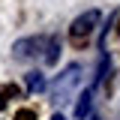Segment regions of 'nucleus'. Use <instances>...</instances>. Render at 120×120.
<instances>
[{"label":"nucleus","instance_id":"2","mask_svg":"<svg viewBox=\"0 0 120 120\" xmlns=\"http://www.w3.org/2000/svg\"><path fill=\"white\" fill-rule=\"evenodd\" d=\"M78 81H81V66H78V63L66 66V72L54 81V99H60V102H63V96H69V90H72Z\"/></svg>","mask_w":120,"mask_h":120},{"label":"nucleus","instance_id":"11","mask_svg":"<svg viewBox=\"0 0 120 120\" xmlns=\"http://www.w3.org/2000/svg\"><path fill=\"white\" fill-rule=\"evenodd\" d=\"M90 120H99V117H90Z\"/></svg>","mask_w":120,"mask_h":120},{"label":"nucleus","instance_id":"10","mask_svg":"<svg viewBox=\"0 0 120 120\" xmlns=\"http://www.w3.org/2000/svg\"><path fill=\"white\" fill-rule=\"evenodd\" d=\"M117 33H120V21H117Z\"/></svg>","mask_w":120,"mask_h":120},{"label":"nucleus","instance_id":"6","mask_svg":"<svg viewBox=\"0 0 120 120\" xmlns=\"http://www.w3.org/2000/svg\"><path fill=\"white\" fill-rule=\"evenodd\" d=\"M18 93H21L18 84H3V87H0V111L12 102V99H18Z\"/></svg>","mask_w":120,"mask_h":120},{"label":"nucleus","instance_id":"3","mask_svg":"<svg viewBox=\"0 0 120 120\" xmlns=\"http://www.w3.org/2000/svg\"><path fill=\"white\" fill-rule=\"evenodd\" d=\"M39 51H45V39L42 36H27V39H18L12 45V54L18 60H33V57H39Z\"/></svg>","mask_w":120,"mask_h":120},{"label":"nucleus","instance_id":"1","mask_svg":"<svg viewBox=\"0 0 120 120\" xmlns=\"http://www.w3.org/2000/svg\"><path fill=\"white\" fill-rule=\"evenodd\" d=\"M99 9H87L84 15H78L72 21V27H69V42H72V48H87L90 36H93V30H96V24H99Z\"/></svg>","mask_w":120,"mask_h":120},{"label":"nucleus","instance_id":"8","mask_svg":"<svg viewBox=\"0 0 120 120\" xmlns=\"http://www.w3.org/2000/svg\"><path fill=\"white\" fill-rule=\"evenodd\" d=\"M12 120H36V111H33V108H18Z\"/></svg>","mask_w":120,"mask_h":120},{"label":"nucleus","instance_id":"5","mask_svg":"<svg viewBox=\"0 0 120 120\" xmlns=\"http://www.w3.org/2000/svg\"><path fill=\"white\" fill-rule=\"evenodd\" d=\"M90 99H93V93H90V90H84V93L78 96V105H75V117H78V120L90 117V108H93V102H90Z\"/></svg>","mask_w":120,"mask_h":120},{"label":"nucleus","instance_id":"9","mask_svg":"<svg viewBox=\"0 0 120 120\" xmlns=\"http://www.w3.org/2000/svg\"><path fill=\"white\" fill-rule=\"evenodd\" d=\"M51 120H66V117H63V114H54V117H51Z\"/></svg>","mask_w":120,"mask_h":120},{"label":"nucleus","instance_id":"4","mask_svg":"<svg viewBox=\"0 0 120 120\" xmlns=\"http://www.w3.org/2000/svg\"><path fill=\"white\" fill-rule=\"evenodd\" d=\"M24 84H27V90H30V93H42V90L48 87V81H45V75L39 72V69L24 75Z\"/></svg>","mask_w":120,"mask_h":120},{"label":"nucleus","instance_id":"7","mask_svg":"<svg viewBox=\"0 0 120 120\" xmlns=\"http://www.w3.org/2000/svg\"><path fill=\"white\" fill-rule=\"evenodd\" d=\"M57 51H60V42L51 36V39H45V63L51 66V63H57Z\"/></svg>","mask_w":120,"mask_h":120}]
</instances>
